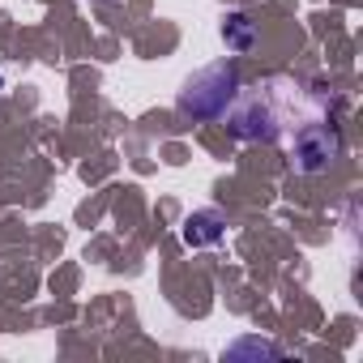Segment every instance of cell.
I'll return each instance as SVG.
<instances>
[{
  "label": "cell",
  "instance_id": "6da1fadb",
  "mask_svg": "<svg viewBox=\"0 0 363 363\" xmlns=\"http://www.w3.org/2000/svg\"><path fill=\"white\" fill-rule=\"evenodd\" d=\"M235 86H240L235 69H227V65L201 69L184 90H179V111H189V116H197V120L223 116V111H227V103L235 99Z\"/></svg>",
  "mask_w": 363,
  "mask_h": 363
},
{
  "label": "cell",
  "instance_id": "7a4b0ae2",
  "mask_svg": "<svg viewBox=\"0 0 363 363\" xmlns=\"http://www.w3.org/2000/svg\"><path fill=\"white\" fill-rule=\"evenodd\" d=\"M337 154H342V141H337V133L325 128V124H308V128L295 137V167L308 171V175L325 171Z\"/></svg>",
  "mask_w": 363,
  "mask_h": 363
},
{
  "label": "cell",
  "instance_id": "3957f363",
  "mask_svg": "<svg viewBox=\"0 0 363 363\" xmlns=\"http://www.w3.org/2000/svg\"><path fill=\"white\" fill-rule=\"evenodd\" d=\"M223 235H227V223H223V214H193V218L184 223V244H193V248L223 244Z\"/></svg>",
  "mask_w": 363,
  "mask_h": 363
},
{
  "label": "cell",
  "instance_id": "277c9868",
  "mask_svg": "<svg viewBox=\"0 0 363 363\" xmlns=\"http://www.w3.org/2000/svg\"><path fill=\"white\" fill-rule=\"evenodd\" d=\"M223 39H227V48H231V52H248V48H252V39H257V26H252L244 13H231V18L223 22Z\"/></svg>",
  "mask_w": 363,
  "mask_h": 363
},
{
  "label": "cell",
  "instance_id": "5b68a950",
  "mask_svg": "<svg viewBox=\"0 0 363 363\" xmlns=\"http://www.w3.org/2000/svg\"><path fill=\"white\" fill-rule=\"evenodd\" d=\"M257 120H269V111H261V103H252L244 116H235V133H240V137H274V128H269V124L257 128Z\"/></svg>",
  "mask_w": 363,
  "mask_h": 363
}]
</instances>
